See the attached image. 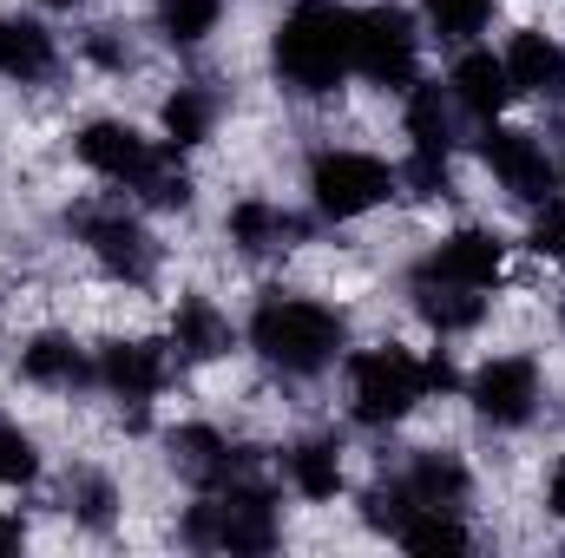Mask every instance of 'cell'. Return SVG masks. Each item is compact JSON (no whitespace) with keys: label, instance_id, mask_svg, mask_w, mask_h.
<instances>
[{"label":"cell","instance_id":"obj_1","mask_svg":"<svg viewBox=\"0 0 565 558\" xmlns=\"http://www.w3.org/2000/svg\"><path fill=\"white\" fill-rule=\"evenodd\" d=\"M349 73H355V13L335 0H302L277 26V79L302 99H322Z\"/></svg>","mask_w":565,"mask_h":558},{"label":"cell","instance_id":"obj_16","mask_svg":"<svg viewBox=\"0 0 565 558\" xmlns=\"http://www.w3.org/2000/svg\"><path fill=\"white\" fill-rule=\"evenodd\" d=\"M20 375L33 382V388H60V395H73V388H86V382H99V368H93V355L73 342V335H60V329H46V335H33L26 348H20Z\"/></svg>","mask_w":565,"mask_h":558},{"label":"cell","instance_id":"obj_18","mask_svg":"<svg viewBox=\"0 0 565 558\" xmlns=\"http://www.w3.org/2000/svg\"><path fill=\"white\" fill-rule=\"evenodd\" d=\"M231 342H237V329H231V315L211 296H178V309H171L178 362H217V355H231Z\"/></svg>","mask_w":565,"mask_h":558},{"label":"cell","instance_id":"obj_31","mask_svg":"<svg viewBox=\"0 0 565 558\" xmlns=\"http://www.w3.org/2000/svg\"><path fill=\"white\" fill-rule=\"evenodd\" d=\"M540 217H533V250L540 257H553L565 264V197H546V204H533Z\"/></svg>","mask_w":565,"mask_h":558},{"label":"cell","instance_id":"obj_26","mask_svg":"<svg viewBox=\"0 0 565 558\" xmlns=\"http://www.w3.org/2000/svg\"><path fill=\"white\" fill-rule=\"evenodd\" d=\"M151 20H158V33H164L171 46H198V40L217 33L224 0H151Z\"/></svg>","mask_w":565,"mask_h":558},{"label":"cell","instance_id":"obj_7","mask_svg":"<svg viewBox=\"0 0 565 558\" xmlns=\"http://www.w3.org/2000/svg\"><path fill=\"white\" fill-rule=\"evenodd\" d=\"M422 66V33L415 20L388 0V7H362L355 13V73L375 86H415Z\"/></svg>","mask_w":565,"mask_h":558},{"label":"cell","instance_id":"obj_27","mask_svg":"<svg viewBox=\"0 0 565 558\" xmlns=\"http://www.w3.org/2000/svg\"><path fill=\"white\" fill-rule=\"evenodd\" d=\"M422 20H427L434 40L473 46V40L487 33V20H493V0H422Z\"/></svg>","mask_w":565,"mask_h":558},{"label":"cell","instance_id":"obj_17","mask_svg":"<svg viewBox=\"0 0 565 558\" xmlns=\"http://www.w3.org/2000/svg\"><path fill=\"white\" fill-rule=\"evenodd\" d=\"M224 237H231L244 257H282V250L302 244V217H289L270 197H244V204L224 217Z\"/></svg>","mask_w":565,"mask_h":558},{"label":"cell","instance_id":"obj_11","mask_svg":"<svg viewBox=\"0 0 565 558\" xmlns=\"http://www.w3.org/2000/svg\"><path fill=\"white\" fill-rule=\"evenodd\" d=\"M93 368H99V388H106L113 401H126V408H145V401L171 382V355H164L158 342H106Z\"/></svg>","mask_w":565,"mask_h":558},{"label":"cell","instance_id":"obj_30","mask_svg":"<svg viewBox=\"0 0 565 558\" xmlns=\"http://www.w3.org/2000/svg\"><path fill=\"white\" fill-rule=\"evenodd\" d=\"M145 204H158V211H184L191 204V171L178 164V158H158V171L139 184Z\"/></svg>","mask_w":565,"mask_h":558},{"label":"cell","instance_id":"obj_6","mask_svg":"<svg viewBox=\"0 0 565 558\" xmlns=\"http://www.w3.org/2000/svg\"><path fill=\"white\" fill-rule=\"evenodd\" d=\"M395 184H402V178H395L382 158H369V151H322V158L309 164L316 211H322V217H335V224L369 217L375 204H388V197H395Z\"/></svg>","mask_w":565,"mask_h":558},{"label":"cell","instance_id":"obj_24","mask_svg":"<svg viewBox=\"0 0 565 558\" xmlns=\"http://www.w3.org/2000/svg\"><path fill=\"white\" fill-rule=\"evenodd\" d=\"M395 539H402L408 552H467V546H473V533L460 526L454 506H415Z\"/></svg>","mask_w":565,"mask_h":558},{"label":"cell","instance_id":"obj_34","mask_svg":"<svg viewBox=\"0 0 565 558\" xmlns=\"http://www.w3.org/2000/svg\"><path fill=\"white\" fill-rule=\"evenodd\" d=\"M20 539H26V526H20L13 513H0V558H7V552H20Z\"/></svg>","mask_w":565,"mask_h":558},{"label":"cell","instance_id":"obj_19","mask_svg":"<svg viewBox=\"0 0 565 558\" xmlns=\"http://www.w3.org/2000/svg\"><path fill=\"white\" fill-rule=\"evenodd\" d=\"M507 79H513V93H565V46L553 33H540V26L513 33V46H507Z\"/></svg>","mask_w":565,"mask_h":558},{"label":"cell","instance_id":"obj_3","mask_svg":"<svg viewBox=\"0 0 565 558\" xmlns=\"http://www.w3.org/2000/svg\"><path fill=\"white\" fill-rule=\"evenodd\" d=\"M277 539V500L257 480H231L184 513V546H198V552H270Z\"/></svg>","mask_w":565,"mask_h":558},{"label":"cell","instance_id":"obj_36","mask_svg":"<svg viewBox=\"0 0 565 558\" xmlns=\"http://www.w3.org/2000/svg\"><path fill=\"white\" fill-rule=\"evenodd\" d=\"M40 7H79V0H40Z\"/></svg>","mask_w":565,"mask_h":558},{"label":"cell","instance_id":"obj_9","mask_svg":"<svg viewBox=\"0 0 565 558\" xmlns=\"http://www.w3.org/2000/svg\"><path fill=\"white\" fill-rule=\"evenodd\" d=\"M480 158H487V171L500 178V191H507V197H520V204H546V197L559 191V164L546 158V144L533 139V132L487 126Z\"/></svg>","mask_w":565,"mask_h":558},{"label":"cell","instance_id":"obj_32","mask_svg":"<svg viewBox=\"0 0 565 558\" xmlns=\"http://www.w3.org/2000/svg\"><path fill=\"white\" fill-rule=\"evenodd\" d=\"M86 53H93L106 73H126V66H132V46H126L113 26H93V33H86Z\"/></svg>","mask_w":565,"mask_h":558},{"label":"cell","instance_id":"obj_4","mask_svg":"<svg viewBox=\"0 0 565 558\" xmlns=\"http://www.w3.org/2000/svg\"><path fill=\"white\" fill-rule=\"evenodd\" d=\"M415 401H427L422 362L408 348H362L349 355V415L362 427H395L415 415Z\"/></svg>","mask_w":565,"mask_h":558},{"label":"cell","instance_id":"obj_29","mask_svg":"<svg viewBox=\"0 0 565 558\" xmlns=\"http://www.w3.org/2000/svg\"><path fill=\"white\" fill-rule=\"evenodd\" d=\"M40 480V447L13 420H0V486H33Z\"/></svg>","mask_w":565,"mask_h":558},{"label":"cell","instance_id":"obj_12","mask_svg":"<svg viewBox=\"0 0 565 558\" xmlns=\"http://www.w3.org/2000/svg\"><path fill=\"white\" fill-rule=\"evenodd\" d=\"M171 466H178V480L217 493V486L244 480V447H231L217 427H178L171 433Z\"/></svg>","mask_w":565,"mask_h":558},{"label":"cell","instance_id":"obj_20","mask_svg":"<svg viewBox=\"0 0 565 558\" xmlns=\"http://www.w3.org/2000/svg\"><path fill=\"white\" fill-rule=\"evenodd\" d=\"M282 473L302 500H335L342 493V440L335 433H309L282 453Z\"/></svg>","mask_w":565,"mask_h":558},{"label":"cell","instance_id":"obj_10","mask_svg":"<svg viewBox=\"0 0 565 558\" xmlns=\"http://www.w3.org/2000/svg\"><path fill=\"white\" fill-rule=\"evenodd\" d=\"M158 144L132 132V126H119V119H93L86 132H79V164L86 171H99L106 184H126V191H139L145 178L158 171Z\"/></svg>","mask_w":565,"mask_h":558},{"label":"cell","instance_id":"obj_23","mask_svg":"<svg viewBox=\"0 0 565 558\" xmlns=\"http://www.w3.org/2000/svg\"><path fill=\"white\" fill-rule=\"evenodd\" d=\"M402 486H408V500L415 506H454L460 513V500H467V466L454 460V453H415L408 460V473H402Z\"/></svg>","mask_w":565,"mask_h":558},{"label":"cell","instance_id":"obj_35","mask_svg":"<svg viewBox=\"0 0 565 558\" xmlns=\"http://www.w3.org/2000/svg\"><path fill=\"white\" fill-rule=\"evenodd\" d=\"M546 506H553V513L565 519V460L553 466V480H546Z\"/></svg>","mask_w":565,"mask_h":558},{"label":"cell","instance_id":"obj_5","mask_svg":"<svg viewBox=\"0 0 565 558\" xmlns=\"http://www.w3.org/2000/svg\"><path fill=\"white\" fill-rule=\"evenodd\" d=\"M66 224L79 230V244L99 257L106 277L151 282V270H158V244H151V230H145L126 204H73Z\"/></svg>","mask_w":565,"mask_h":558},{"label":"cell","instance_id":"obj_25","mask_svg":"<svg viewBox=\"0 0 565 558\" xmlns=\"http://www.w3.org/2000/svg\"><path fill=\"white\" fill-rule=\"evenodd\" d=\"M211 126H217V93H204V86H178V93L164 99V139H171V151L204 144L211 139Z\"/></svg>","mask_w":565,"mask_h":558},{"label":"cell","instance_id":"obj_22","mask_svg":"<svg viewBox=\"0 0 565 558\" xmlns=\"http://www.w3.org/2000/svg\"><path fill=\"white\" fill-rule=\"evenodd\" d=\"M408 151L422 158H454V99L440 86H408Z\"/></svg>","mask_w":565,"mask_h":558},{"label":"cell","instance_id":"obj_15","mask_svg":"<svg viewBox=\"0 0 565 558\" xmlns=\"http://www.w3.org/2000/svg\"><path fill=\"white\" fill-rule=\"evenodd\" d=\"M447 99H454L467 119L493 126V119L507 112V99H513L507 60H493V53H460V60H454V73H447Z\"/></svg>","mask_w":565,"mask_h":558},{"label":"cell","instance_id":"obj_14","mask_svg":"<svg viewBox=\"0 0 565 558\" xmlns=\"http://www.w3.org/2000/svg\"><path fill=\"white\" fill-rule=\"evenodd\" d=\"M422 270H434V277H454V282H473V289H493L500 282V270H507V244L493 237V230H454V237H440L434 250H427Z\"/></svg>","mask_w":565,"mask_h":558},{"label":"cell","instance_id":"obj_2","mask_svg":"<svg viewBox=\"0 0 565 558\" xmlns=\"http://www.w3.org/2000/svg\"><path fill=\"white\" fill-rule=\"evenodd\" d=\"M342 342H349V322L329 302H316V296H282V289H270L250 309V348L270 368H282V375H322L342 355Z\"/></svg>","mask_w":565,"mask_h":558},{"label":"cell","instance_id":"obj_21","mask_svg":"<svg viewBox=\"0 0 565 558\" xmlns=\"http://www.w3.org/2000/svg\"><path fill=\"white\" fill-rule=\"evenodd\" d=\"M53 66H60L53 33H46V26H33V20H7V13H0V79L33 86V79H46Z\"/></svg>","mask_w":565,"mask_h":558},{"label":"cell","instance_id":"obj_33","mask_svg":"<svg viewBox=\"0 0 565 558\" xmlns=\"http://www.w3.org/2000/svg\"><path fill=\"white\" fill-rule=\"evenodd\" d=\"M454 382H460V375H454V362H447L440 348H434V355H422V388H427V395H447Z\"/></svg>","mask_w":565,"mask_h":558},{"label":"cell","instance_id":"obj_13","mask_svg":"<svg viewBox=\"0 0 565 558\" xmlns=\"http://www.w3.org/2000/svg\"><path fill=\"white\" fill-rule=\"evenodd\" d=\"M408 296H415V315H422L427 329H440V335H467V329H480V322H487V289H473V282L415 270Z\"/></svg>","mask_w":565,"mask_h":558},{"label":"cell","instance_id":"obj_8","mask_svg":"<svg viewBox=\"0 0 565 558\" xmlns=\"http://www.w3.org/2000/svg\"><path fill=\"white\" fill-rule=\"evenodd\" d=\"M467 401L487 427H526L540 415V362L526 355H493L473 382H467Z\"/></svg>","mask_w":565,"mask_h":558},{"label":"cell","instance_id":"obj_28","mask_svg":"<svg viewBox=\"0 0 565 558\" xmlns=\"http://www.w3.org/2000/svg\"><path fill=\"white\" fill-rule=\"evenodd\" d=\"M113 506H119V493H113L106 473H73V480H66V513H73L79 526L106 533V526H113Z\"/></svg>","mask_w":565,"mask_h":558}]
</instances>
